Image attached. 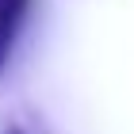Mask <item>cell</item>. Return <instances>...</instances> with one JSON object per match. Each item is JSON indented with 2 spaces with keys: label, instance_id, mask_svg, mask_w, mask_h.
I'll return each instance as SVG.
<instances>
[{
  "label": "cell",
  "instance_id": "cell-2",
  "mask_svg": "<svg viewBox=\"0 0 134 134\" xmlns=\"http://www.w3.org/2000/svg\"><path fill=\"white\" fill-rule=\"evenodd\" d=\"M0 134H23V130H19V126H4Z\"/></svg>",
  "mask_w": 134,
  "mask_h": 134
},
{
  "label": "cell",
  "instance_id": "cell-1",
  "mask_svg": "<svg viewBox=\"0 0 134 134\" xmlns=\"http://www.w3.org/2000/svg\"><path fill=\"white\" fill-rule=\"evenodd\" d=\"M27 8H31V0H0V77H4V65H8V54L15 46Z\"/></svg>",
  "mask_w": 134,
  "mask_h": 134
}]
</instances>
